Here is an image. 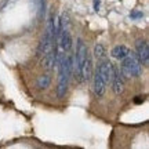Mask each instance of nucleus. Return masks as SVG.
Returning <instances> with one entry per match:
<instances>
[{
	"label": "nucleus",
	"mask_w": 149,
	"mask_h": 149,
	"mask_svg": "<svg viewBox=\"0 0 149 149\" xmlns=\"http://www.w3.org/2000/svg\"><path fill=\"white\" fill-rule=\"evenodd\" d=\"M55 64H58L59 68V80H58V97L62 98L65 93L68 90V84H69V77L70 72H72V59L61 57V59H57Z\"/></svg>",
	"instance_id": "1"
},
{
	"label": "nucleus",
	"mask_w": 149,
	"mask_h": 149,
	"mask_svg": "<svg viewBox=\"0 0 149 149\" xmlns=\"http://www.w3.org/2000/svg\"><path fill=\"white\" fill-rule=\"evenodd\" d=\"M122 72L126 77H137L142 72V64L137 54L128 53L124 58H123L122 64Z\"/></svg>",
	"instance_id": "2"
},
{
	"label": "nucleus",
	"mask_w": 149,
	"mask_h": 149,
	"mask_svg": "<svg viewBox=\"0 0 149 149\" xmlns=\"http://www.w3.org/2000/svg\"><path fill=\"white\" fill-rule=\"evenodd\" d=\"M88 54V50L86 47V44L83 43L81 39L77 40V50H76V57H74V74L80 77V70H81V66H83V62H84L86 57Z\"/></svg>",
	"instance_id": "3"
},
{
	"label": "nucleus",
	"mask_w": 149,
	"mask_h": 149,
	"mask_svg": "<svg viewBox=\"0 0 149 149\" xmlns=\"http://www.w3.org/2000/svg\"><path fill=\"white\" fill-rule=\"evenodd\" d=\"M97 70H98V73L101 74L102 80L107 83V84H109L112 81V77H113V72H115V66L111 64V62H102L98 68H97Z\"/></svg>",
	"instance_id": "4"
},
{
	"label": "nucleus",
	"mask_w": 149,
	"mask_h": 149,
	"mask_svg": "<svg viewBox=\"0 0 149 149\" xmlns=\"http://www.w3.org/2000/svg\"><path fill=\"white\" fill-rule=\"evenodd\" d=\"M137 57L139 58L141 64L144 65L149 64V48L146 42H144V40H139L137 43Z\"/></svg>",
	"instance_id": "5"
},
{
	"label": "nucleus",
	"mask_w": 149,
	"mask_h": 149,
	"mask_svg": "<svg viewBox=\"0 0 149 149\" xmlns=\"http://www.w3.org/2000/svg\"><path fill=\"white\" fill-rule=\"evenodd\" d=\"M91 74H93V64H91L90 54H87L83 66H81V70H80V79L81 81H88L91 79Z\"/></svg>",
	"instance_id": "6"
},
{
	"label": "nucleus",
	"mask_w": 149,
	"mask_h": 149,
	"mask_svg": "<svg viewBox=\"0 0 149 149\" xmlns=\"http://www.w3.org/2000/svg\"><path fill=\"white\" fill-rule=\"evenodd\" d=\"M105 87H107V83L102 80L101 74L98 73V70H95V74H94V91L98 97H102L105 94Z\"/></svg>",
	"instance_id": "7"
},
{
	"label": "nucleus",
	"mask_w": 149,
	"mask_h": 149,
	"mask_svg": "<svg viewBox=\"0 0 149 149\" xmlns=\"http://www.w3.org/2000/svg\"><path fill=\"white\" fill-rule=\"evenodd\" d=\"M111 83L113 84V90H115V93H116L117 95L122 94L123 90H124V81H123V79L120 77V74L117 73L116 69H115V72H113V77H112Z\"/></svg>",
	"instance_id": "8"
},
{
	"label": "nucleus",
	"mask_w": 149,
	"mask_h": 149,
	"mask_svg": "<svg viewBox=\"0 0 149 149\" xmlns=\"http://www.w3.org/2000/svg\"><path fill=\"white\" fill-rule=\"evenodd\" d=\"M128 53H130V50H128L126 46H116V47L111 51V55L116 59H123Z\"/></svg>",
	"instance_id": "9"
},
{
	"label": "nucleus",
	"mask_w": 149,
	"mask_h": 149,
	"mask_svg": "<svg viewBox=\"0 0 149 149\" xmlns=\"http://www.w3.org/2000/svg\"><path fill=\"white\" fill-rule=\"evenodd\" d=\"M50 81H51V79H50V76H48V74H42V76L37 79L36 84H37V87H39L40 90H44V88H47L48 86H50Z\"/></svg>",
	"instance_id": "10"
},
{
	"label": "nucleus",
	"mask_w": 149,
	"mask_h": 149,
	"mask_svg": "<svg viewBox=\"0 0 149 149\" xmlns=\"http://www.w3.org/2000/svg\"><path fill=\"white\" fill-rule=\"evenodd\" d=\"M94 55H95L97 58H102L105 55V48H104L102 44H95V47H94Z\"/></svg>",
	"instance_id": "11"
},
{
	"label": "nucleus",
	"mask_w": 149,
	"mask_h": 149,
	"mask_svg": "<svg viewBox=\"0 0 149 149\" xmlns=\"http://www.w3.org/2000/svg\"><path fill=\"white\" fill-rule=\"evenodd\" d=\"M130 17L133 18V19H139V18H142L144 17V13L141 10H134L130 13Z\"/></svg>",
	"instance_id": "12"
},
{
	"label": "nucleus",
	"mask_w": 149,
	"mask_h": 149,
	"mask_svg": "<svg viewBox=\"0 0 149 149\" xmlns=\"http://www.w3.org/2000/svg\"><path fill=\"white\" fill-rule=\"evenodd\" d=\"M94 8H95V11H98V8H100V1L98 0H94Z\"/></svg>",
	"instance_id": "13"
},
{
	"label": "nucleus",
	"mask_w": 149,
	"mask_h": 149,
	"mask_svg": "<svg viewBox=\"0 0 149 149\" xmlns=\"http://www.w3.org/2000/svg\"><path fill=\"white\" fill-rule=\"evenodd\" d=\"M135 104H141V102H144V98H142V100H141V97H137V100H135Z\"/></svg>",
	"instance_id": "14"
}]
</instances>
